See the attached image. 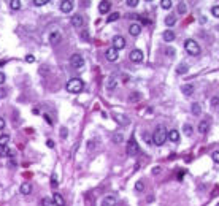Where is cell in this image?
<instances>
[{"label":"cell","mask_w":219,"mask_h":206,"mask_svg":"<svg viewBox=\"0 0 219 206\" xmlns=\"http://www.w3.org/2000/svg\"><path fill=\"white\" fill-rule=\"evenodd\" d=\"M167 136H168V132H167V129L163 127V125H157V129L154 130V133H153V143L156 144V146H162L163 143L167 141Z\"/></svg>","instance_id":"obj_1"},{"label":"cell","mask_w":219,"mask_h":206,"mask_svg":"<svg viewBox=\"0 0 219 206\" xmlns=\"http://www.w3.org/2000/svg\"><path fill=\"white\" fill-rule=\"evenodd\" d=\"M83 89H84V82H83V79H79V78H72L70 81L67 82V90L70 94H79Z\"/></svg>","instance_id":"obj_2"},{"label":"cell","mask_w":219,"mask_h":206,"mask_svg":"<svg viewBox=\"0 0 219 206\" xmlns=\"http://www.w3.org/2000/svg\"><path fill=\"white\" fill-rule=\"evenodd\" d=\"M184 49H186L187 54H190V56H199L200 51H202L197 41L195 40H190V38L184 41Z\"/></svg>","instance_id":"obj_3"},{"label":"cell","mask_w":219,"mask_h":206,"mask_svg":"<svg viewBox=\"0 0 219 206\" xmlns=\"http://www.w3.org/2000/svg\"><path fill=\"white\" fill-rule=\"evenodd\" d=\"M138 152H140V146H138V143H136L135 138L132 136V138L129 140V143H127V156L135 157V156H138Z\"/></svg>","instance_id":"obj_4"},{"label":"cell","mask_w":219,"mask_h":206,"mask_svg":"<svg viewBox=\"0 0 219 206\" xmlns=\"http://www.w3.org/2000/svg\"><path fill=\"white\" fill-rule=\"evenodd\" d=\"M70 65L73 68H83L84 67V59L79 56V54H73V56L70 57Z\"/></svg>","instance_id":"obj_5"},{"label":"cell","mask_w":219,"mask_h":206,"mask_svg":"<svg viewBox=\"0 0 219 206\" xmlns=\"http://www.w3.org/2000/svg\"><path fill=\"white\" fill-rule=\"evenodd\" d=\"M143 52L140 51V49H133V51H130V54H129V59L132 60V62H135V64H140V62H143Z\"/></svg>","instance_id":"obj_6"},{"label":"cell","mask_w":219,"mask_h":206,"mask_svg":"<svg viewBox=\"0 0 219 206\" xmlns=\"http://www.w3.org/2000/svg\"><path fill=\"white\" fill-rule=\"evenodd\" d=\"M113 48H114L116 51H119V49H124V48H126V40H124V37L116 35V37L113 38Z\"/></svg>","instance_id":"obj_7"},{"label":"cell","mask_w":219,"mask_h":206,"mask_svg":"<svg viewBox=\"0 0 219 206\" xmlns=\"http://www.w3.org/2000/svg\"><path fill=\"white\" fill-rule=\"evenodd\" d=\"M105 57H106V60H110V62H116V60H118V57H119V52H118V51L111 46V48H108V49H106Z\"/></svg>","instance_id":"obj_8"},{"label":"cell","mask_w":219,"mask_h":206,"mask_svg":"<svg viewBox=\"0 0 219 206\" xmlns=\"http://www.w3.org/2000/svg\"><path fill=\"white\" fill-rule=\"evenodd\" d=\"M113 119L119 124V125H129V117L126 114H119V113H114L113 114Z\"/></svg>","instance_id":"obj_9"},{"label":"cell","mask_w":219,"mask_h":206,"mask_svg":"<svg viewBox=\"0 0 219 206\" xmlns=\"http://www.w3.org/2000/svg\"><path fill=\"white\" fill-rule=\"evenodd\" d=\"M72 25L73 27H76V29H79V27H83V24H84V18L81 16V15H75V16H72Z\"/></svg>","instance_id":"obj_10"},{"label":"cell","mask_w":219,"mask_h":206,"mask_svg":"<svg viewBox=\"0 0 219 206\" xmlns=\"http://www.w3.org/2000/svg\"><path fill=\"white\" fill-rule=\"evenodd\" d=\"M140 32H141V25L140 24H130V27H129V33L132 35V37H138L140 35Z\"/></svg>","instance_id":"obj_11"},{"label":"cell","mask_w":219,"mask_h":206,"mask_svg":"<svg viewBox=\"0 0 219 206\" xmlns=\"http://www.w3.org/2000/svg\"><path fill=\"white\" fill-rule=\"evenodd\" d=\"M73 10V2L72 0H65V2L60 3V11L62 13H70Z\"/></svg>","instance_id":"obj_12"},{"label":"cell","mask_w":219,"mask_h":206,"mask_svg":"<svg viewBox=\"0 0 219 206\" xmlns=\"http://www.w3.org/2000/svg\"><path fill=\"white\" fill-rule=\"evenodd\" d=\"M0 156L2 157H15V151L10 149V146H3V147H0Z\"/></svg>","instance_id":"obj_13"},{"label":"cell","mask_w":219,"mask_h":206,"mask_svg":"<svg viewBox=\"0 0 219 206\" xmlns=\"http://www.w3.org/2000/svg\"><path fill=\"white\" fill-rule=\"evenodd\" d=\"M116 204V197L114 195H106L102 200V206H114Z\"/></svg>","instance_id":"obj_14"},{"label":"cell","mask_w":219,"mask_h":206,"mask_svg":"<svg viewBox=\"0 0 219 206\" xmlns=\"http://www.w3.org/2000/svg\"><path fill=\"white\" fill-rule=\"evenodd\" d=\"M116 86H118V78L116 76H110L106 79V89L108 90H113V89H116Z\"/></svg>","instance_id":"obj_15"},{"label":"cell","mask_w":219,"mask_h":206,"mask_svg":"<svg viewBox=\"0 0 219 206\" xmlns=\"http://www.w3.org/2000/svg\"><path fill=\"white\" fill-rule=\"evenodd\" d=\"M208 130H210V121H202L199 124V132L205 135V133H208Z\"/></svg>","instance_id":"obj_16"},{"label":"cell","mask_w":219,"mask_h":206,"mask_svg":"<svg viewBox=\"0 0 219 206\" xmlns=\"http://www.w3.org/2000/svg\"><path fill=\"white\" fill-rule=\"evenodd\" d=\"M181 92H183V95L189 97V95L194 94V86H192V84H183V86H181Z\"/></svg>","instance_id":"obj_17"},{"label":"cell","mask_w":219,"mask_h":206,"mask_svg":"<svg viewBox=\"0 0 219 206\" xmlns=\"http://www.w3.org/2000/svg\"><path fill=\"white\" fill-rule=\"evenodd\" d=\"M60 32H51V35H49V43L51 45H57L59 41H60Z\"/></svg>","instance_id":"obj_18"},{"label":"cell","mask_w":219,"mask_h":206,"mask_svg":"<svg viewBox=\"0 0 219 206\" xmlns=\"http://www.w3.org/2000/svg\"><path fill=\"white\" fill-rule=\"evenodd\" d=\"M110 8H111V2H100V5H99V11L102 13V15H105V13H108L110 11Z\"/></svg>","instance_id":"obj_19"},{"label":"cell","mask_w":219,"mask_h":206,"mask_svg":"<svg viewBox=\"0 0 219 206\" xmlns=\"http://www.w3.org/2000/svg\"><path fill=\"white\" fill-rule=\"evenodd\" d=\"M167 138L170 141H173V143H178V141H180V132H178V130H170Z\"/></svg>","instance_id":"obj_20"},{"label":"cell","mask_w":219,"mask_h":206,"mask_svg":"<svg viewBox=\"0 0 219 206\" xmlns=\"http://www.w3.org/2000/svg\"><path fill=\"white\" fill-rule=\"evenodd\" d=\"M19 192L22 195H29L30 192H32V186L29 184V182H24V184H21V187H19Z\"/></svg>","instance_id":"obj_21"},{"label":"cell","mask_w":219,"mask_h":206,"mask_svg":"<svg viewBox=\"0 0 219 206\" xmlns=\"http://www.w3.org/2000/svg\"><path fill=\"white\" fill-rule=\"evenodd\" d=\"M52 201H54V203H56V206H65V201H64V197H62L60 194H57V192H56V194H54V195H52Z\"/></svg>","instance_id":"obj_22"},{"label":"cell","mask_w":219,"mask_h":206,"mask_svg":"<svg viewBox=\"0 0 219 206\" xmlns=\"http://www.w3.org/2000/svg\"><path fill=\"white\" fill-rule=\"evenodd\" d=\"M175 37H176V35H175V32H173V30H165V32H163V35H162V38L165 40L167 43L173 41V40H175Z\"/></svg>","instance_id":"obj_23"},{"label":"cell","mask_w":219,"mask_h":206,"mask_svg":"<svg viewBox=\"0 0 219 206\" xmlns=\"http://www.w3.org/2000/svg\"><path fill=\"white\" fill-rule=\"evenodd\" d=\"M187 70H189V67H187L186 64H180V65L176 67V73H178V75H186Z\"/></svg>","instance_id":"obj_24"},{"label":"cell","mask_w":219,"mask_h":206,"mask_svg":"<svg viewBox=\"0 0 219 206\" xmlns=\"http://www.w3.org/2000/svg\"><path fill=\"white\" fill-rule=\"evenodd\" d=\"M190 111H192V114H194V116H200L202 108H200V105H199V103H192V105H190Z\"/></svg>","instance_id":"obj_25"},{"label":"cell","mask_w":219,"mask_h":206,"mask_svg":"<svg viewBox=\"0 0 219 206\" xmlns=\"http://www.w3.org/2000/svg\"><path fill=\"white\" fill-rule=\"evenodd\" d=\"M140 100H141V94H140V92H132V94H130L129 102L135 103V102H140Z\"/></svg>","instance_id":"obj_26"},{"label":"cell","mask_w":219,"mask_h":206,"mask_svg":"<svg viewBox=\"0 0 219 206\" xmlns=\"http://www.w3.org/2000/svg\"><path fill=\"white\" fill-rule=\"evenodd\" d=\"M8 141H10V136L8 135H0V147L8 146Z\"/></svg>","instance_id":"obj_27"},{"label":"cell","mask_w":219,"mask_h":206,"mask_svg":"<svg viewBox=\"0 0 219 206\" xmlns=\"http://www.w3.org/2000/svg\"><path fill=\"white\" fill-rule=\"evenodd\" d=\"M165 24H167L168 27H172V25H175V24H176V18H175L173 15H170V16H167V18H165Z\"/></svg>","instance_id":"obj_28"},{"label":"cell","mask_w":219,"mask_h":206,"mask_svg":"<svg viewBox=\"0 0 219 206\" xmlns=\"http://www.w3.org/2000/svg\"><path fill=\"white\" fill-rule=\"evenodd\" d=\"M183 132L187 136H190V135H192V132H194V129H192V125H189V124H184V125H183Z\"/></svg>","instance_id":"obj_29"},{"label":"cell","mask_w":219,"mask_h":206,"mask_svg":"<svg viewBox=\"0 0 219 206\" xmlns=\"http://www.w3.org/2000/svg\"><path fill=\"white\" fill-rule=\"evenodd\" d=\"M10 8L11 10H19L21 8V2H19V0H11V2H10Z\"/></svg>","instance_id":"obj_30"},{"label":"cell","mask_w":219,"mask_h":206,"mask_svg":"<svg viewBox=\"0 0 219 206\" xmlns=\"http://www.w3.org/2000/svg\"><path fill=\"white\" fill-rule=\"evenodd\" d=\"M160 7H162L163 10H170V8H172V0H162V2H160Z\"/></svg>","instance_id":"obj_31"},{"label":"cell","mask_w":219,"mask_h":206,"mask_svg":"<svg viewBox=\"0 0 219 206\" xmlns=\"http://www.w3.org/2000/svg\"><path fill=\"white\" fill-rule=\"evenodd\" d=\"M122 140H124V136H122L121 133H114V135H113V141H114L116 144L122 143Z\"/></svg>","instance_id":"obj_32"},{"label":"cell","mask_w":219,"mask_h":206,"mask_svg":"<svg viewBox=\"0 0 219 206\" xmlns=\"http://www.w3.org/2000/svg\"><path fill=\"white\" fill-rule=\"evenodd\" d=\"M186 11H187V7H186L184 2H181L180 5H178V13H180V15H184Z\"/></svg>","instance_id":"obj_33"},{"label":"cell","mask_w":219,"mask_h":206,"mask_svg":"<svg viewBox=\"0 0 219 206\" xmlns=\"http://www.w3.org/2000/svg\"><path fill=\"white\" fill-rule=\"evenodd\" d=\"M118 19H119V13H111V15L108 16L106 21H108V22H114V21H118Z\"/></svg>","instance_id":"obj_34"},{"label":"cell","mask_w":219,"mask_h":206,"mask_svg":"<svg viewBox=\"0 0 219 206\" xmlns=\"http://www.w3.org/2000/svg\"><path fill=\"white\" fill-rule=\"evenodd\" d=\"M211 15H213L214 18H219V5H214V7L211 8Z\"/></svg>","instance_id":"obj_35"},{"label":"cell","mask_w":219,"mask_h":206,"mask_svg":"<svg viewBox=\"0 0 219 206\" xmlns=\"http://www.w3.org/2000/svg\"><path fill=\"white\" fill-rule=\"evenodd\" d=\"M135 190H136V192H141V190H145V184H143L141 181H138V182L135 184Z\"/></svg>","instance_id":"obj_36"},{"label":"cell","mask_w":219,"mask_h":206,"mask_svg":"<svg viewBox=\"0 0 219 206\" xmlns=\"http://www.w3.org/2000/svg\"><path fill=\"white\" fill-rule=\"evenodd\" d=\"M51 203H52V198H51V197H46V198L42 200V204H43V206H51Z\"/></svg>","instance_id":"obj_37"},{"label":"cell","mask_w":219,"mask_h":206,"mask_svg":"<svg viewBox=\"0 0 219 206\" xmlns=\"http://www.w3.org/2000/svg\"><path fill=\"white\" fill-rule=\"evenodd\" d=\"M49 0H34V5L35 7H42V5H46Z\"/></svg>","instance_id":"obj_38"},{"label":"cell","mask_w":219,"mask_h":206,"mask_svg":"<svg viewBox=\"0 0 219 206\" xmlns=\"http://www.w3.org/2000/svg\"><path fill=\"white\" fill-rule=\"evenodd\" d=\"M59 135H60V138H64V140H65L67 136H68V130H67V127H62V129H60V133H59Z\"/></svg>","instance_id":"obj_39"},{"label":"cell","mask_w":219,"mask_h":206,"mask_svg":"<svg viewBox=\"0 0 219 206\" xmlns=\"http://www.w3.org/2000/svg\"><path fill=\"white\" fill-rule=\"evenodd\" d=\"M51 186H52L54 189L59 186V184H57V176H56V174H52V176H51Z\"/></svg>","instance_id":"obj_40"},{"label":"cell","mask_w":219,"mask_h":206,"mask_svg":"<svg viewBox=\"0 0 219 206\" xmlns=\"http://www.w3.org/2000/svg\"><path fill=\"white\" fill-rule=\"evenodd\" d=\"M211 159L214 160V163H219V151H214L211 154Z\"/></svg>","instance_id":"obj_41"},{"label":"cell","mask_w":219,"mask_h":206,"mask_svg":"<svg viewBox=\"0 0 219 206\" xmlns=\"http://www.w3.org/2000/svg\"><path fill=\"white\" fill-rule=\"evenodd\" d=\"M126 5L127 7H136V5H138V0H127V2H126Z\"/></svg>","instance_id":"obj_42"},{"label":"cell","mask_w":219,"mask_h":206,"mask_svg":"<svg viewBox=\"0 0 219 206\" xmlns=\"http://www.w3.org/2000/svg\"><path fill=\"white\" fill-rule=\"evenodd\" d=\"M165 54H167L168 57H173V56H175V49H173V48H167V49H165Z\"/></svg>","instance_id":"obj_43"},{"label":"cell","mask_w":219,"mask_h":206,"mask_svg":"<svg viewBox=\"0 0 219 206\" xmlns=\"http://www.w3.org/2000/svg\"><path fill=\"white\" fill-rule=\"evenodd\" d=\"M217 105H219V97H213V99H211V106L216 108Z\"/></svg>","instance_id":"obj_44"},{"label":"cell","mask_w":219,"mask_h":206,"mask_svg":"<svg viewBox=\"0 0 219 206\" xmlns=\"http://www.w3.org/2000/svg\"><path fill=\"white\" fill-rule=\"evenodd\" d=\"M81 38H83V40H89V32L87 30H83V32H81Z\"/></svg>","instance_id":"obj_45"},{"label":"cell","mask_w":219,"mask_h":206,"mask_svg":"<svg viewBox=\"0 0 219 206\" xmlns=\"http://www.w3.org/2000/svg\"><path fill=\"white\" fill-rule=\"evenodd\" d=\"M25 60L29 62V64H34L35 62V57L32 56V54H29V56H25Z\"/></svg>","instance_id":"obj_46"},{"label":"cell","mask_w":219,"mask_h":206,"mask_svg":"<svg viewBox=\"0 0 219 206\" xmlns=\"http://www.w3.org/2000/svg\"><path fill=\"white\" fill-rule=\"evenodd\" d=\"M43 117H45V121H46V122H48V124H49V125H52V119H51V117H49V116H48V114H45V116H43Z\"/></svg>","instance_id":"obj_47"},{"label":"cell","mask_w":219,"mask_h":206,"mask_svg":"<svg viewBox=\"0 0 219 206\" xmlns=\"http://www.w3.org/2000/svg\"><path fill=\"white\" fill-rule=\"evenodd\" d=\"M3 129H5V119L0 117V130H3Z\"/></svg>","instance_id":"obj_48"},{"label":"cell","mask_w":219,"mask_h":206,"mask_svg":"<svg viewBox=\"0 0 219 206\" xmlns=\"http://www.w3.org/2000/svg\"><path fill=\"white\" fill-rule=\"evenodd\" d=\"M3 82H5V75H3L2 72H0V86H2Z\"/></svg>","instance_id":"obj_49"},{"label":"cell","mask_w":219,"mask_h":206,"mask_svg":"<svg viewBox=\"0 0 219 206\" xmlns=\"http://www.w3.org/2000/svg\"><path fill=\"white\" fill-rule=\"evenodd\" d=\"M46 146L52 149V147H54V141H52V140H48V141H46Z\"/></svg>","instance_id":"obj_50"},{"label":"cell","mask_w":219,"mask_h":206,"mask_svg":"<svg viewBox=\"0 0 219 206\" xmlns=\"http://www.w3.org/2000/svg\"><path fill=\"white\" fill-rule=\"evenodd\" d=\"M160 173V167H154L153 168V174H159Z\"/></svg>","instance_id":"obj_51"},{"label":"cell","mask_w":219,"mask_h":206,"mask_svg":"<svg viewBox=\"0 0 219 206\" xmlns=\"http://www.w3.org/2000/svg\"><path fill=\"white\" fill-rule=\"evenodd\" d=\"M94 144H95V141H89V143H87V149H94V147H95Z\"/></svg>","instance_id":"obj_52"},{"label":"cell","mask_w":219,"mask_h":206,"mask_svg":"<svg viewBox=\"0 0 219 206\" xmlns=\"http://www.w3.org/2000/svg\"><path fill=\"white\" fill-rule=\"evenodd\" d=\"M8 167L11 168V167H16V160H10L8 162Z\"/></svg>","instance_id":"obj_53"},{"label":"cell","mask_w":219,"mask_h":206,"mask_svg":"<svg viewBox=\"0 0 219 206\" xmlns=\"http://www.w3.org/2000/svg\"><path fill=\"white\" fill-rule=\"evenodd\" d=\"M143 138H145V140H146L148 143H151V138H149V136H148V135H143Z\"/></svg>","instance_id":"obj_54"},{"label":"cell","mask_w":219,"mask_h":206,"mask_svg":"<svg viewBox=\"0 0 219 206\" xmlns=\"http://www.w3.org/2000/svg\"><path fill=\"white\" fill-rule=\"evenodd\" d=\"M148 201H149V203L154 201V197H153V195H149V197H148Z\"/></svg>","instance_id":"obj_55"},{"label":"cell","mask_w":219,"mask_h":206,"mask_svg":"<svg viewBox=\"0 0 219 206\" xmlns=\"http://www.w3.org/2000/svg\"><path fill=\"white\" fill-rule=\"evenodd\" d=\"M216 206H219V203H217V204H216Z\"/></svg>","instance_id":"obj_56"}]
</instances>
